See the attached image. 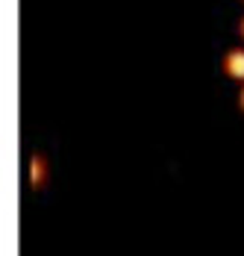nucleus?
I'll list each match as a JSON object with an SVG mask.
<instances>
[{"instance_id": "f257e3e1", "label": "nucleus", "mask_w": 244, "mask_h": 256, "mask_svg": "<svg viewBox=\"0 0 244 256\" xmlns=\"http://www.w3.org/2000/svg\"><path fill=\"white\" fill-rule=\"evenodd\" d=\"M224 68L226 74L236 80H244V50H232L226 59H224Z\"/></svg>"}, {"instance_id": "f03ea898", "label": "nucleus", "mask_w": 244, "mask_h": 256, "mask_svg": "<svg viewBox=\"0 0 244 256\" xmlns=\"http://www.w3.org/2000/svg\"><path fill=\"white\" fill-rule=\"evenodd\" d=\"M242 109H244V88H242Z\"/></svg>"}, {"instance_id": "7ed1b4c3", "label": "nucleus", "mask_w": 244, "mask_h": 256, "mask_svg": "<svg viewBox=\"0 0 244 256\" xmlns=\"http://www.w3.org/2000/svg\"><path fill=\"white\" fill-rule=\"evenodd\" d=\"M242 36H244V21H242Z\"/></svg>"}]
</instances>
